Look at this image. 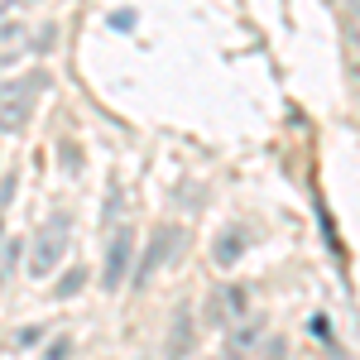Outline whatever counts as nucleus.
Wrapping results in <instances>:
<instances>
[{
  "label": "nucleus",
  "mask_w": 360,
  "mask_h": 360,
  "mask_svg": "<svg viewBox=\"0 0 360 360\" xmlns=\"http://www.w3.org/2000/svg\"><path fill=\"white\" fill-rule=\"evenodd\" d=\"M49 86L44 72L34 77H15V82H0V135H20L29 125V115L39 106V91Z\"/></svg>",
  "instance_id": "nucleus-1"
},
{
  "label": "nucleus",
  "mask_w": 360,
  "mask_h": 360,
  "mask_svg": "<svg viewBox=\"0 0 360 360\" xmlns=\"http://www.w3.org/2000/svg\"><path fill=\"white\" fill-rule=\"evenodd\" d=\"M68 240H72V221L68 217H49V221L34 231V240H29V259L25 269L29 278H49L58 269V259L68 255Z\"/></svg>",
  "instance_id": "nucleus-2"
},
{
  "label": "nucleus",
  "mask_w": 360,
  "mask_h": 360,
  "mask_svg": "<svg viewBox=\"0 0 360 360\" xmlns=\"http://www.w3.org/2000/svg\"><path fill=\"white\" fill-rule=\"evenodd\" d=\"M130 259H135V231H115L111 245H106V264H101V283H106V293L125 283V269H130Z\"/></svg>",
  "instance_id": "nucleus-3"
},
{
  "label": "nucleus",
  "mask_w": 360,
  "mask_h": 360,
  "mask_svg": "<svg viewBox=\"0 0 360 360\" xmlns=\"http://www.w3.org/2000/svg\"><path fill=\"white\" fill-rule=\"evenodd\" d=\"M183 240H188V236H183L178 226H159V236H154L149 255L139 259V269H135V283H149V278H154V269H159V264H164V259H168L178 245H183Z\"/></svg>",
  "instance_id": "nucleus-4"
},
{
  "label": "nucleus",
  "mask_w": 360,
  "mask_h": 360,
  "mask_svg": "<svg viewBox=\"0 0 360 360\" xmlns=\"http://www.w3.org/2000/svg\"><path fill=\"white\" fill-rule=\"evenodd\" d=\"M259 341H264V317H259V312H250V317H240V322H231V332H226V346H231L236 356L255 351Z\"/></svg>",
  "instance_id": "nucleus-5"
},
{
  "label": "nucleus",
  "mask_w": 360,
  "mask_h": 360,
  "mask_svg": "<svg viewBox=\"0 0 360 360\" xmlns=\"http://www.w3.org/2000/svg\"><path fill=\"white\" fill-rule=\"evenodd\" d=\"M29 39H34L29 25H15V20H10V25H0V68L20 63V58L29 53Z\"/></svg>",
  "instance_id": "nucleus-6"
},
{
  "label": "nucleus",
  "mask_w": 360,
  "mask_h": 360,
  "mask_svg": "<svg viewBox=\"0 0 360 360\" xmlns=\"http://www.w3.org/2000/svg\"><path fill=\"white\" fill-rule=\"evenodd\" d=\"M240 250H245V236H240V231H226L221 240H217V264H236Z\"/></svg>",
  "instance_id": "nucleus-7"
},
{
  "label": "nucleus",
  "mask_w": 360,
  "mask_h": 360,
  "mask_svg": "<svg viewBox=\"0 0 360 360\" xmlns=\"http://www.w3.org/2000/svg\"><path fill=\"white\" fill-rule=\"evenodd\" d=\"M82 269H72V274H68V278H63V283H58V298H72V293H77V288H82Z\"/></svg>",
  "instance_id": "nucleus-8"
},
{
  "label": "nucleus",
  "mask_w": 360,
  "mask_h": 360,
  "mask_svg": "<svg viewBox=\"0 0 360 360\" xmlns=\"http://www.w3.org/2000/svg\"><path fill=\"white\" fill-rule=\"evenodd\" d=\"M10 5H15V10H29V5H39V0H10Z\"/></svg>",
  "instance_id": "nucleus-9"
},
{
  "label": "nucleus",
  "mask_w": 360,
  "mask_h": 360,
  "mask_svg": "<svg viewBox=\"0 0 360 360\" xmlns=\"http://www.w3.org/2000/svg\"><path fill=\"white\" fill-rule=\"evenodd\" d=\"M0 236H5V226H0Z\"/></svg>",
  "instance_id": "nucleus-10"
}]
</instances>
